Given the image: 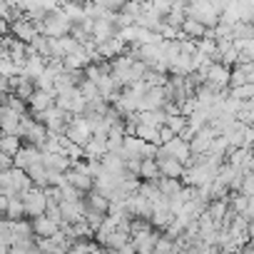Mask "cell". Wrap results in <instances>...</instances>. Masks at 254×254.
Wrapping results in <instances>:
<instances>
[{
	"mask_svg": "<svg viewBox=\"0 0 254 254\" xmlns=\"http://www.w3.org/2000/svg\"><path fill=\"white\" fill-rule=\"evenodd\" d=\"M72 25L75 23L65 15V10L58 8V10L48 13V18L43 20V35H48V38H65V35L72 33Z\"/></svg>",
	"mask_w": 254,
	"mask_h": 254,
	"instance_id": "1",
	"label": "cell"
},
{
	"mask_svg": "<svg viewBox=\"0 0 254 254\" xmlns=\"http://www.w3.org/2000/svg\"><path fill=\"white\" fill-rule=\"evenodd\" d=\"M67 177H70V185L77 187V190L85 192V194L92 192V190H95V182H97L90 172H85V170H80V167H72V170L67 172Z\"/></svg>",
	"mask_w": 254,
	"mask_h": 254,
	"instance_id": "6",
	"label": "cell"
},
{
	"mask_svg": "<svg viewBox=\"0 0 254 254\" xmlns=\"http://www.w3.org/2000/svg\"><path fill=\"white\" fill-rule=\"evenodd\" d=\"M229 95L234 100H242V102H252L254 100V85L247 82V85H239V87H229Z\"/></svg>",
	"mask_w": 254,
	"mask_h": 254,
	"instance_id": "14",
	"label": "cell"
},
{
	"mask_svg": "<svg viewBox=\"0 0 254 254\" xmlns=\"http://www.w3.org/2000/svg\"><path fill=\"white\" fill-rule=\"evenodd\" d=\"M23 202H25V209H28V219H35V217H43L48 212V192L45 187H30L28 192L20 194Z\"/></svg>",
	"mask_w": 254,
	"mask_h": 254,
	"instance_id": "3",
	"label": "cell"
},
{
	"mask_svg": "<svg viewBox=\"0 0 254 254\" xmlns=\"http://www.w3.org/2000/svg\"><path fill=\"white\" fill-rule=\"evenodd\" d=\"M55 102H58V95L53 92V90H35V95L30 97V112L35 115V112H45V110H50V107H55Z\"/></svg>",
	"mask_w": 254,
	"mask_h": 254,
	"instance_id": "5",
	"label": "cell"
},
{
	"mask_svg": "<svg viewBox=\"0 0 254 254\" xmlns=\"http://www.w3.org/2000/svg\"><path fill=\"white\" fill-rule=\"evenodd\" d=\"M140 180H142V182H160V180H162V167H160V162H157V160H142Z\"/></svg>",
	"mask_w": 254,
	"mask_h": 254,
	"instance_id": "9",
	"label": "cell"
},
{
	"mask_svg": "<svg viewBox=\"0 0 254 254\" xmlns=\"http://www.w3.org/2000/svg\"><path fill=\"white\" fill-rule=\"evenodd\" d=\"M157 162H160V167H162V177L182 180V175H185V165H182L180 160H175V157H162V160H157Z\"/></svg>",
	"mask_w": 254,
	"mask_h": 254,
	"instance_id": "10",
	"label": "cell"
},
{
	"mask_svg": "<svg viewBox=\"0 0 254 254\" xmlns=\"http://www.w3.org/2000/svg\"><path fill=\"white\" fill-rule=\"evenodd\" d=\"M242 67H244V72H247V80L254 85V63H244Z\"/></svg>",
	"mask_w": 254,
	"mask_h": 254,
	"instance_id": "16",
	"label": "cell"
},
{
	"mask_svg": "<svg viewBox=\"0 0 254 254\" xmlns=\"http://www.w3.org/2000/svg\"><path fill=\"white\" fill-rule=\"evenodd\" d=\"M204 85H212V87H217V90L229 87V85H232V67H227L224 63H212Z\"/></svg>",
	"mask_w": 254,
	"mask_h": 254,
	"instance_id": "4",
	"label": "cell"
},
{
	"mask_svg": "<svg viewBox=\"0 0 254 254\" xmlns=\"http://www.w3.org/2000/svg\"><path fill=\"white\" fill-rule=\"evenodd\" d=\"M20 150H23V137H18V135H3V140H0V152L15 157Z\"/></svg>",
	"mask_w": 254,
	"mask_h": 254,
	"instance_id": "13",
	"label": "cell"
},
{
	"mask_svg": "<svg viewBox=\"0 0 254 254\" xmlns=\"http://www.w3.org/2000/svg\"><path fill=\"white\" fill-rule=\"evenodd\" d=\"M229 3H234V0H214V5H217L219 10H224V8H227Z\"/></svg>",
	"mask_w": 254,
	"mask_h": 254,
	"instance_id": "17",
	"label": "cell"
},
{
	"mask_svg": "<svg viewBox=\"0 0 254 254\" xmlns=\"http://www.w3.org/2000/svg\"><path fill=\"white\" fill-rule=\"evenodd\" d=\"M33 229H35V237L48 239V237H55L63 227H60L55 219H50L48 214H43V217H35V219H33Z\"/></svg>",
	"mask_w": 254,
	"mask_h": 254,
	"instance_id": "7",
	"label": "cell"
},
{
	"mask_svg": "<svg viewBox=\"0 0 254 254\" xmlns=\"http://www.w3.org/2000/svg\"><path fill=\"white\" fill-rule=\"evenodd\" d=\"M65 135H67V140H70V142H75V145H82V147H85V145L92 140V135H95L92 122H90L85 115H72V120H70V125H67Z\"/></svg>",
	"mask_w": 254,
	"mask_h": 254,
	"instance_id": "2",
	"label": "cell"
},
{
	"mask_svg": "<svg viewBox=\"0 0 254 254\" xmlns=\"http://www.w3.org/2000/svg\"><path fill=\"white\" fill-rule=\"evenodd\" d=\"M207 25L204 23H199V20H194V18H190L187 15V20H185V25H182V33H185V38H192V40H202L204 35H207Z\"/></svg>",
	"mask_w": 254,
	"mask_h": 254,
	"instance_id": "11",
	"label": "cell"
},
{
	"mask_svg": "<svg viewBox=\"0 0 254 254\" xmlns=\"http://www.w3.org/2000/svg\"><path fill=\"white\" fill-rule=\"evenodd\" d=\"M135 135L145 142H152V145H162V135H160V127L155 125H145V122H137L135 127Z\"/></svg>",
	"mask_w": 254,
	"mask_h": 254,
	"instance_id": "8",
	"label": "cell"
},
{
	"mask_svg": "<svg viewBox=\"0 0 254 254\" xmlns=\"http://www.w3.org/2000/svg\"><path fill=\"white\" fill-rule=\"evenodd\" d=\"M157 185H160V192H162L165 197H177V194L185 190V182H182V180H175V177H162Z\"/></svg>",
	"mask_w": 254,
	"mask_h": 254,
	"instance_id": "12",
	"label": "cell"
},
{
	"mask_svg": "<svg viewBox=\"0 0 254 254\" xmlns=\"http://www.w3.org/2000/svg\"><path fill=\"white\" fill-rule=\"evenodd\" d=\"M249 38H254V25H249V23L232 25V40H249Z\"/></svg>",
	"mask_w": 254,
	"mask_h": 254,
	"instance_id": "15",
	"label": "cell"
}]
</instances>
